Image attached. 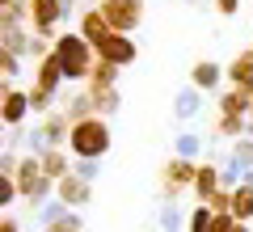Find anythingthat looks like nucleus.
<instances>
[{"mask_svg": "<svg viewBox=\"0 0 253 232\" xmlns=\"http://www.w3.org/2000/svg\"><path fill=\"white\" fill-rule=\"evenodd\" d=\"M55 59L63 63V76H68V85H76V89H81V85L89 81L93 63H97V51H93V46L84 43L76 30H63V34L55 38Z\"/></svg>", "mask_w": 253, "mask_h": 232, "instance_id": "1", "label": "nucleus"}, {"mask_svg": "<svg viewBox=\"0 0 253 232\" xmlns=\"http://www.w3.org/2000/svg\"><path fill=\"white\" fill-rule=\"evenodd\" d=\"M114 143V131H110V118H84V123L72 127V139H68V152L76 161H101Z\"/></svg>", "mask_w": 253, "mask_h": 232, "instance_id": "2", "label": "nucleus"}, {"mask_svg": "<svg viewBox=\"0 0 253 232\" xmlns=\"http://www.w3.org/2000/svg\"><path fill=\"white\" fill-rule=\"evenodd\" d=\"M194 178H199V161L169 156V161L161 165V203H181V198L194 190Z\"/></svg>", "mask_w": 253, "mask_h": 232, "instance_id": "3", "label": "nucleus"}, {"mask_svg": "<svg viewBox=\"0 0 253 232\" xmlns=\"http://www.w3.org/2000/svg\"><path fill=\"white\" fill-rule=\"evenodd\" d=\"M97 9L106 13V21H110L114 34H135V30L144 26L148 0H97Z\"/></svg>", "mask_w": 253, "mask_h": 232, "instance_id": "4", "label": "nucleus"}, {"mask_svg": "<svg viewBox=\"0 0 253 232\" xmlns=\"http://www.w3.org/2000/svg\"><path fill=\"white\" fill-rule=\"evenodd\" d=\"M26 4H30V30H34L38 38H51L55 43V38L63 34L59 26L68 21L63 17V4L59 0H26Z\"/></svg>", "mask_w": 253, "mask_h": 232, "instance_id": "5", "label": "nucleus"}, {"mask_svg": "<svg viewBox=\"0 0 253 232\" xmlns=\"http://www.w3.org/2000/svg\"><path fill=\"white\" fill-rule=\"evenodd\" d=\"M30 114H34V110H30V93L21 89V85H4V97H0V118H4V127L17 131V127H26Z\"/></svg>", "mask_w": 253, "mask_h": 232, "instance_id": "6", "label": "nucleus"}, {"mask_svg": "<svg viewBox=\"0 0 253 232\" xmlns=\"http://www.w3.org/2000/svg\"><path fill=\"white\" fill-rule=\"evenodd\" d=\"M93 51H97V59L114 63V68H126V63L139 59V46H135V38H131V34H110L106 43H97Z\"/></svg>", "mask_w": 253, "mask_h": 232, "instance_id": "7", "label": "nucleus"}, {"mask_svg": "<svg viewBox=\"0 0 253 232\" xmlns=\"http://www.w3.org/2000/svg\"><path fill=\"white\" fill-rule=\"evenodd\" d=\"M55 198H59V203H68L72 211H84V207L93 203V182H84V178H76V173H68L63 182H55Z\"/></svg>", "mask_w": 253, "mask_h": 232, "instance_id": "8", "label": "nucleus"}, {"mask_svg": "<svg viewBox=\"0 0 253 232\" xmlns=\"http://www.w3.org/2000/svg\"><path fill=\"white\" fill-rule=\"evenodd\" d=\"M76 34H81L89 46H97V43H106V38L114 34V30H110L106 13H101L97 4H89V9H81V21H76Z\"/></svg>", "mask_w": 253, "mask_h": 232, "instance_id": "9", "label": "nucleus"}, {"mask_svg": "<svg viewBox=\"0 0 253 232\" xmlns=\"http://www.w3.org/2000/svg\"><path fill=\"white\" fill-rule=\"evenodd\" d=\"M190 85L203 93H219L228 85V68H219L215 59H199L194 68H190Z\"/></svg>", "mask_w": 253, "mask_h": 232, "instance_id": "10", "label": "nucleus"}, {"mask_svg": "<svg viewBox=\"0 0 253 232\" xmlns=\"http://www.w3.org/2000/svg\"><path fill=\"white\" fill-rule=\"evenodd\" d=\"M219 190H224V182H219V165H215V161H203V165H199V178H194V190H190L194 203H199V207H211V198H215Z\"/></svg>", "mask_w": 253, "mask_h": 232, "instance_id": "11", "label": "nucleus"}, {"mask_svg": "<svg viewBox=\"0 0 253 232\" xmlns=\"http://www.w3.org/2000/svg\"><path fill=\"white\" fill-rule=\"evenodd\" d=\"M38 131H42V139L51 143V148H68V139H72V118L55 106L46 118H38Z\"/></svg>", "mask_w": 253, "mask_h": 232, "instance_id": "12", "label": "nucleus"}, {"mask_svg": "<svg viewBox=\"0 0 253 232\" xmlns=\"http://www.w3.org/2000/svg\"><path fill=\"white\" fill-rule=\"evenodd\" d=\"M34 85H38V89H46V93H55V97H59V89L68 85V76H63V63L55 59V51L34 68Z\"/></svg>", "mask_w": 253, "mask_h": 232, "instance_id": "13", "label": "nucleus"}, {"mask_svg": "<svg viewBox=\"0 0 253 232\" xmlns=\"http://www.w3.org/2000/svg\"><path fill=\"white\" fill-rule=\"evenodd\" d=\"M224 68H228V85H236V89H249V93H253V46L236 51Z\"/></svg>", "mask_w": 253, "mask_h": 232, "instance_id": "14", "label": "nucleus"}, {"mask_svg": "<svg viewBox=\"0 0 253 232\" xmlns=\"http://www.w3.org/2000/svg\"><path fill=\"white\" fill-rule=\"evenodd\" d=\"M203 114V89H194V85H186V89L173 93V118L177 123H190V118Z\"/></svg>", "mask_w": 253, "mask_h": 232, "instance_id": "15", "label": "nucleus"}, {"mask_svg": "<svg viewBox=\"0 0 253 232\" xmlns=\"http://www.w3.org/2000/svg\"><path fill=\"white\" fill-rule=\"evenodd\" d=\"M38 161H42V169H46V178H51V182H63L68 173L76 169V156L68 148H46Z\"/></svg>", "mask_w": 253, "mask_h": 232, "instance_id": "16", "label": "nucleus"}, {"mask_svg": "<svg viewBox=\"0 0 253 232\" xmlns=\"http://www.w3.org/2000/svg\"><path fill=\"white\" fill-rule=\"evenodd\" d=\"M59 110H63L68 118H72V127H76V123H84V118H97V110H93V97L84 93V85L68 93V97L59 101Z\"/></svg>", "mask_w": 253, "mask_h": 232, "instance_id": "17", "label": "nucleus"}, {"mask_svg": "<svg viewBox=\"0 0 253 232\" xmlns=\"http://www.w3.org/2000/svg\"><path fill=\"white\" fill-rule=\"evenodd\" d=\"M84 93L93 97V110H97V118H114V114H118V106H123V93H118V85H114V89H93V85H84Z\"/></svg>", "mask_w": 253, "mask_h": 232, "instance_id": "18", "label": "nucleus"}, {"mask_svg": "<svg viewBox=\"0 0 253 232\" xmlns=\"http://www.w3.org/2000/svg\"><path fill=\"white\" fill-rule=\"evenodd\" d=\"M186 224H190V211L181 203H161L156 207V228L161 232H181Z\"/></svg>", "mask_w": 253, "mask_h": 232, "instance_id": "19", "label": "nucleus"}, {"mask_svg": "<svg viewBox=\"0 0 253 232\" xmlns=\"http://www.w3.org/2000/svg\"><path fill=\"white\" fill-rule=\"evenodd\" d=\"M219 114H241V118H249V89L224 85V89H219Z\"/></svg>", "mask_w": 253, "mask_h": 232, "instance_id": "20", "label": "nucleus"}, {"mask_svg": "<svg viewBox=\"0 0 253 232\" xmlns=\"http://www.w3.org/2000/svg\"><path fill=\"white\" fill-rule=\"evenodd\" d=\"M203 148H207V139L199 131H177V139H173V156H181V161H199Z\"/></svg>", "mask_w": 253, "mask_h": 232, "instance_id": "21", "label": "nucleus"}, {"mask_svg": "<svg viewBox=\"0 0 253 232\" xmlns=\"http://www.w3.org/2000/svg\"><path fill=\"white\" fill-rule=\"evenodd\" d=\"M30 43H34V30H0V51L17 55V59H26Z\"/></svg>", "mask_w": 253, "mask_h": 232, "instance_id": "22", "label": "nucleus"}, {"mask_svg": "<svg viewBox=\"0 0 253 232\" xmlns=\"http://www.w3.org/2000/svg\"><path fill=\"white\" fill-rule=\"evenodd\" d=\"M232 215H236V224H253V182L232 190Z\"/></svg>", "mask_w": 253, "mask_h": 232, "instance_id": "23", "label": "nucleus"}, {"mask_svg": "<svg viewBox=\"0 0 253 232\" xmlns=\"http://www.w3.org/2000/svg\"><path fill=\"white\" fill-rule=\"evenodd\" d=\"M68 215H72V207L59 203V198H51V203L38 207V224H42V232H46V228H55V224H63Z\"/></svg>", "mask_w": 253, "mask_h": 232, "instance_id": "24", "label": "nucleus"}, {"mask_svg": "<svg viewBox=\"0 0 253 232\" xmlns=\"http://www.w3.org/2000/svg\"><path fill=\"white\" fill-rule=\"evenodd\" d=\"M26 21H30V4H26V0L0 9V30H26Z\"/></svg>", "mask_w": 253, "mask_h": 232, "instance_id": "25", "label": "nucleus"}, {"mask_svg": "<svg viewBox=\"0 0 253 232\" xmlns=\"http://www.w3.org/2000/svg\"><path fill=\"white\" fill-rule=\"evenodd\" d=\"M84 85H93V89H114V85H118V68H114V63H106V59H97Z\"/></svg>", "mask_w": 253, "mask_h": 232, "instance_id": "26", "label": "nucleus"}, {"mask_svg": "<svg viewBox=\"0 0 253 232\" xmlns=\"http://www.w3.org/2000/svg\"><path fill=\"white\" fill-rule=\"evenodd\" d=\"M30 110H34V114L38 118H46V114H51V110H55V93H46V89H38V85L34 81H30Z\"/></svg>", "mask_w": 253, "mask_h": 232, "instance_id": "27", "label": "nucleus"}, {"mask_svg": "<svg viewBox=\"0 0 253 232\" xmlns=\"http://www.w3.org/2000/svg\"><path fill=\"white\" fill-rule=\"evenodd\" d=\"M211 220H215V211H211V207H190L186 232H211Z\"/></svg>", "mask_w": 253, "mask_h": 232, "instance_id": "28", "label": "nucleus"}, {"mask_svg": "<svg viewBox=\"0 0 253 232\" xmlns=\"http://www.w3.org/2000/svg\"><path fill=\"white\" fill-rule=\"evenodd\" d=\"M0 76H4V85H17V76H21V59L17 55L0 51Z\"/></svg>", "mask_w": 253, "mask_h": 232, "instance_id": "29", "label": "nucleus"}, {"mask_svg": "<svg viewBox=\"0 0 253 232\" xmlns=\"http://www.w3.org/2000/svg\"><path fill=\"white\" fill-rule=\"evenodd\" d=\"M232 156H236L241 165H249V169H253V135H245V139L232 143Z\"/></svg>", "mask_w": 253, "mask_h": 232, "instance_id": "30", "label": "nucleus"}, {"mask_svg": "<svg viewBox=\"0 0 253 232\" xmlns=\"http://www.w3.org/2000/svg\"><path fill=\"white\" fill-rule=\"evenodd\" d=\"M17 198H21L17 182H13V178H0V207H13Z\"/></svg>", "mask_w": 253, "mask_h": 232, "instance_id": "31", "label": "nucleus"}, {"mask_svg": "<svg viewBox=\"0 0 253 232\" xmlns=\"http://www.w3.org/2000/svg\"><path fill=\"white\" fill-rule=\"evenodd\" d=\"M76 178H84V182H97L101 178V161H76Z\"/></svg>", "mask_w": 253, "mask_h": 232, "instance_id": "32", "label": "nucleus"}, {"mask_svg": "<svg viewBox=\"0 0 253 232\" xmlns=\"http://www.w3.org/2000/svg\"><path fill=\"white\" fill-rule=\"evenodd\" d=\"M46 232H84V220H81V211H72L63 224H55V228H46Z\"/></svg>", "mask_w": 253, "mask_h": 232, "instance_id": "33", "label": "nucleus"}, {"mask_svg": "<svg viewBox=\"0 0 253 232\" xmlns=\"http://www.w3.org/2000/svg\"><path fill=\"white\" fill-rule=\"evenodd\" d=\"M236 228V215L232 211H215V220H211V232H232Z\"/></svg>", "mask_w": 253, "mask_h": 232, "instance_id": "34", "label": "nucleus"}, {"mask_svg": "<svg viewBox=\"0 0 253 232\" xmlns=\"http://www.w3.org/2000/svg\"><path fill=\"white\" fill-rule=\"evenodd\" d=\"M211 211H232V190H219V194L211 198Z\"/></svg>", "mask_w": 253, "mask_h": 232, "instance_id": "35", "label": "nucleus"}, {"mask_svg": "<svg viewBox=\"0 0 253 232\" xmlns=\"http://www.w3.org/2000/svg\"><path fill=\"white\" fill-rule=\"evenodd\" d=\"M0 232H21V220L13 211H4V215H0Z\"/></svg>", "mask_w": 253, "mask_h": 232, "instance_id": "36", "label": "nucleus"}, {"mask_svg": "<svg viewBox=\"0 0 253 232\" xmlns=\"http://www.w3.org/2000/svg\"><path fill=\"white\" fill-rule=\"evenodd\" d=\"M219 17H236V9H241V0H215Z\"/></svg>", "mask_w": 253, "mask_h": 232, "instance_id": "37", "label": "nucleus"}, {"mask_svg": "<svg viewBox=\"0 0 253 232\" xmlns=\"http://www.w3.org/2000/svg\"><path fill=\"white\" fill-rule=\"evenodd\" d=\"M63 4V17H81V9H76V0H59Z\"/></svg>", "mask_w": 253, "mask_h": 232, "instance_id": "38", "label": "nucleus"}, {"mask_svg": "<svg viewBox=\"0 0 253 232\" xmlns=\"http://www.w3.org/2000/svg\"><path fill=\"white\" fill-rule=\"evenodd\" d=\"M249 123H253V93H249Z\"/></svg>", "mask_w": 253, "mask_h": 232, "instance_id": "39", "label": "nucleus"}, {"mask_svg": "<svg viewBox=\"0 0 253 232\" xmlns=\"http://www.w3.org/2000/svg\"><path fill=\"white\" fill-rule=\"evenodd\" d=\"M4 4H21V0H0V9H4Z\"/></svg>", "mask_w": 253, "mask_h": 232, "instance_id": "40", "label": "nucleus"}]
</instances>
